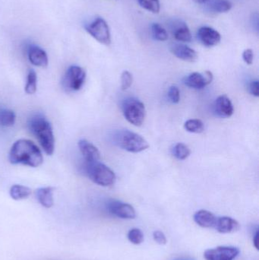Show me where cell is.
Wrapping results in <instances>:
<instances>
[{
  "instance_id": "cell-6",
  "label": "cell",
  "mask_w": 259,
  "mask_h": 260,
  "mask_svg": "<svg viewBox=\"0 0 259 260\" xmlns=\"http://www.w3.org/2000/svg\"><path fill=\"white\" fill-rule=\"evenodd\" d=\"M85 79L86 73L82 67L71 66L62 79V86L67 91H79L83 86Z\"/></svg>"
},
{
  "instance_id": "cell-29",
  "label": "cell",
  "mask_w": 259,
  "mask_h": 260,
  "mask_svg": "<svg viewBox=\"0 0 259 260\" xmlns=\"http://www.w3.org/2000/svg\"><path fill=\"white\" fill-rule=\"evenodd\" d=\"M133 82L132 75L129 71H123L121 75V88L123 91L129 89Z\"/></svg>"
},
{
  "instance_id": "cell-32",
  "label": "cell",
  "mask_w": 259,
  "mask_h": 260,
  "mask_svg": "<svg viewBox=\"0 0 259 260\" xmlns=\"http://www.w3.org/2000/svg\"><path fill=\"white\" fill-rule=\"evenodd\" d=\"M254 54L253 51L251 49H246L243 51V59L244 62L248 65H251L253 62Z\"/></svg>"
},
{
  "instance_id": "cell-35",
  "label": "cell",
  "mask_w": 259,
  "mask_h": 260,
  "mask_svg": "<svg viewBox=\"0 0 259 260\" xmlns=\"http://www.w3.org/2000/svg\"><path fill=\"white\" fill-rule=\"evenodd\" d=\"M195 3H198V4H204V3H206L207 2L209 1V0H193Z\"/></svg>"
},
{
  "instance_id": "cell-31",
  "label": "cell",
  "mask_w": 259,
  "mask_h": 260,
  "mask_svg": "<svg viewBox=\"0 0 259 260\" xmlns=\"http://www.w3.org/2000/svg\"><path fill=\"white\" fill-rule=\"evenodd\" d=\"M153 238L155 242L160 245H165L167 244V238L162 232L155 231L153 233Z\"/></svg>"
},
{
  "instance_id": "cell-34",
  "label": "cell",
  "mask_w": 259,
  "mask_h": 260,
  "mask_svg": "<svg viewBox=\"0 0 259 260\" xmlns=\"http://www.w3.org/2000/svg\"><path fill=\"white\" fill-rule=\"evenodd\" d=\"M258 238H259V232L258 231H257L255 232V235L253 237V244L254 247H255L256 250H258Z\"/></svg>"
},
{
  "instance_id": "cell-30",
  "label": "cell",
  "mask_w": 259,
  "mask_h": 260,
  "mask_svg": "<svg viewBox=\"0 0 259 260\" xmlns=\"http://www.w3.org/2000/svg\"><path fill=\"white\" fill-rule=\"evenodd\" d=\"M168 98L170 102L174 105L179 103L180 101V92H179V88L174 85L170 87L168 91Z\"/></svg>"
},
{
  "instance_id": "cell-1",
  "label": "cell",
  "mask_w": 259,
  "mask_h": 260,
  "mask_svg": "<svg viewBox=\"0 0 259 260\" xmlns=\"http://www.w3.org/2000/svg\"><path fill=\"white\" fill-rule=\"evenodd\" d=\"M9 158L12 165H23L32 168L41 166L44 160L40 148L28 139L16 141L11 148Z\"/></svg>"
},
{
  "instance_id": "cell-14",
  "label": "cell",
  "mask_w": 259,
  "mask_h": 260,
  "mask_svg": "<svg viewBox=\"0 0 259 260\" xmlns=\"http://www.w3.org/2000/svg\"><path fill=\"white\" fill-rule=\"evenodd\" d=\"M79 147L85 162H95L100 160V151L97 147L94 146L91 142L85 139H82L79 142Z\"/></svg>"
},
{
  "instance_id": "cell-19",
  "label": "cell",
  "mask_w": 259,
  "mask_h": 260,
  "mask_svg": "<svg viewBox=\"0 0 259 260\" xmlns=\"http://www.w3.org/2000/svg\"><path fill=\"white\" fill-rule=\"evenodd\" d=\"M10 196L13 200H21L28 198L31 194V189L22 185H13L10 189Z\"/></svg>"
},
{
  "instance_id": "cell-25",
  "label": "cell",
  "mask_w": 259,
  "mask_h": 260,
  "mask_svg": "<svg viewBox=\"0 0 259 260\" xmlns=\"http://www.w3.org/2000/svg\"><path fill=\"white\" fill-rule=\"evenodd\" d=\"M211 9L217 13H225L232 9V3L228 0H214L211 5Z\"/></svg>"
},
{
  "instance_id": "cell-3",
  "label": "cell",
  "mask_w": 259,
  "mask_h": 260,
  "mask_svg": "<svg viewBox=\"0 0 259 260\" xmlns=\"http://www.w3.org/2000/svg\"><path fill=\"white\" fill-rule=\"evenodd\" d=\"M114 143L123 150L139 153L149 148V142L138 133L129 130H120L114 134Z\"/></svg>"
},
{
  "instance_id": "cell-2",
  "label": "cell",
  "mask_w": 259,
  "mask_h": 260,
  "mask_svg": "<svg viewBox=\"0 0 259 260\" xmlns=\"http://www.w3.org/2000/svg\"><path fill=\"white\" fill-rule=\"evenodd\" d=\"M27 126L36 138L46 154H53L55 148L54 136L48 120L42 115H34L29 119Z\"/></svg>"
},
{
  "instance_id": "cell-7",
  "label": "cell",
  "mask_w": 259,
  "mask_h": 260,
  "mask_svg": "<svg viewBox=\"0 0 259 260\" xmlns=\"http://www.w3.org/2000/svg\"><path fill=\"white\" fill-rule=\"evenodd\" d=\"M88 33L96 41L104 45H109L111 43L110 32L109 26L104 19L97 18L85 27Z\"/></svg>"
},
{
  "instance_id": "cell-9",
  "label": "cell",
  "mask_w": 259,
  "mask_h": 260,
  "mask_svg": "<svg viewBox=\"0 0 259 260\" xmlns=\"http://www.w3.org/2000/svg\"><path fill=\"white\" fill-rule=\"evenodd\" d=\"M107 210L111 215L123 219H133L136 217L135 209L131 205L117 200L108 203Z\"/></svg>"
},
{
  "instance_id": "cell-28",
  "label": "cell",
  "mask_w": 259,
  "mask_h": 260,
  "mask_svg": "<svg viewBox=\"0 0 259 260\" xmlns=\"http://www.w3.org/2000/svg\"><path fill=\"white\" fill-rule=\"evenodd\" d=\"M127 237L129 241L135 245H139L144 241V235L140 229H131L128 233Z\"/></svg>"
},
{
  "instance_id": "cell-16",
  "label": "cell",
  "mask_w": 259,
  "mask_h": 260,
  "mask_svg": "<svg viewBox=\"0 0 259 260\" xmlns=\"http://www.w3.org/2000/svg\"><path fill=\"white\" fill-rule=\"evenodd\" d=\"M29 60L38 67H47L48 65V57L47 53L38 46H30L27 51Z\"/></svg>"
},
{
  "instance_id": "cell-11",
  "label": "cell",
  "mask_w": 259,
  "mask_h": 260,
  "mask_svg": "<svg viewBox=\"0 0 259 260\" xmlns=\"http://www.w3.org/2000/svg\"><path fill=\"white\" fill-rule=\"evenodd\" d=\"M198 38L205 47L217 46L221 41L220 33L215 29L208 26L202 27L198 30Z\"/></svg>"
},
{
  "instance_id": "cell-4",
  "label": "cell",
  "mask_w": 259,
  "mask_h": 260,
  "mask_svg": "<svg viewBox=\"0 0 259 260\" xmlns=\"http://www.w3.org/2000/svg\"><path fill=\"white\" fill-rule=\"evenodd\" d=\"M84 171L91 181L101 186H110L115 183L114 171L100 161L85 162Z\"/></svg>"
},
{
  "instance_id": "cell-24",
  "label": "cell",
  "mask_w": 259,
  "mask_h": 260,
  "mask_svg": "<svg viewBox=\"0 0 259 260\" xmlns=\"http://www.w3.org/2000/svg\"><path fill=\"white\" fill-rule=\"evenodd\" d=\"M36 83H38V76H36V73L34 70H30L27 74L25 92L27 94H34L36 91Z\"/></svg>"
},
{
  "instance_id": "cell-8",
  "label": "cell",
  "mask_w": 259,
  "mask_h": 260,
  "mask_svg": "<svg viewBox=\"0 0 259 260\" xmlns=\"http://www.w3.org/2000/svg\"><path fill=\"white\" fill-rule=\"evenodd\" d=\"M240 252L235 247H217L207 250L204 253V257L206 260H234Z\"/></svg>"
},
{
  "instance_id": "cell-23",
  "label": "cell",
  "mask_w": 259,
  "mask_h": 260,
  "mask_svg": "<svg viewBox=\"0 0 259 260\" xmlns=\"http://www.w3.org/2000/svg\"><path fill=\"white\" fill-rule=\"evenodd\" d=\"M184 128L187 132L192 133H202L205 130L203 122L198 119H192V120H187L184 123Z\"/></svg>"
},
{
  "instance_id": "cell-27",
  "label": "cell",
  "mask_w": 259,
  "mask_h": 260,
  "mask_svg": "<svg viewBox=\"0 0 259 260\" xmlns=\"http://www.w3.org/2000/svg\"><path fill=\"white\" fill-rule=\"evenodd\" d=\"M138 3L143 9L152 13H159L161 9L159 0H138Z\"/></svg>"
},
{
  "instance_id": "cell-12",
  "label": "cell",
  "mask_w": 259,
  "mask_h": 260,
  "mask_svg": "<svg viewBox=\"0 0 259 260\" xmlns=\"http://www.w3.org/2000/svg\"><path fill=\"white\" fill-rule=\"evenodd\" d=\"M214 111L216 115L222 118H229L234 114V106L231 99L227 95H220L214 104Z\"/></svg>"
},
{
  "instance_id": "cell-21",
  "label": "cell",
  "mask_w": 259,
  "mask_h": 260,
  "mask_svg": "<svg viewBox=\"0 0 259 260\" xmlns=\"http://www.w3.org/2000/svg\"><path fill=\"white\" fill-rule=\"evenodd\" d=\"M173 154L178 160H183L190 157L191 150L185 144L179 142L173 147Z\"/></svg>"
},
{
  "instance_id": "cell-10",
  "label": "cell",
  "mask_w": 259,
  "mask_h": 260,
  "mask_svg": "<svg viewBox=\"0 0 259 260\" xmlns=\"http://www.w3.org/2000/svg\"><path fill=\"white\" fill-rule=\"evenodd\" d=\"M213 80L212 73L206 71L205 75L200 73H193L186 77L184 84L193 89L201 90L209 85Z\"/></svg>"
},
{
  "instance_id": "cell-15",
  "label": "cell",
  "mask_w": 259,
  "mask_h": 260,
  "mask_svg": "<svg viewBox=\"0 0 259 260\" xmlns=\"http://www.w3.org/2000/svg\"><path fill=\"white\" fill-rule=\"evenodd\" d=\"M240 229V223L231 217H217L214 229L220 234H230Z\"/></svg>"
},
{
  "instance_id": "cell-18",
  "label": "cell",
  "mask_w": 259,
  "mask_h": 260,
  "mask_svg": "<svg viewBox=\"0 0 259 260\" xmlns=\"http://www.w3.org/2000/svg\"><path fill=\"white\" fill-rule=\"evenodd\" d=\"M53 190L54 188L50 187H43L40 188L36 190V196L39 203H41V206L47 209H50L53 206Z\"/></svg>"
},
{
  "instance_id": "cell-33",
  "label": "cell",
  "mask_w": 259,
  "mask_h": 260,
  "mask_svg": "<svg viewBox=\"0 0 259 260\" xmlns=\"http://www.w3.org/2000/svg\"><path fill=\"white\" fill-rule=\"evenodd\" d=\"M249 92L251 94L258 97L259 96V83L258 80L252 81L249 87Z\"/></svg>"
},
{
  "instance_id": "cell-5",
  "label": "cell",
  "mask_w": 259,
  "mask_h": 260,
  "mask_svg": "<svg viewBox=\"0 0 259 260\" xmlns=\"http://www.w3.org/2000/svg\"><path fill=\"white\" fill-rule=\"evenodd\" d=\"M123 114L125 118L131 124L141 126L144 123L146 116L145 107L138 99H126L123 102Z\"/></svg>"
},
{
  "instance_id": "cell-26",
  "label": "cell",
  "mask_w": 259,
  "mask_h": 260,
  "mask_svg": "<svg viewBox=\"0 0 259 260\" xmlns=\"http://www.w3.org/2000/svg\"><path fill=\"white\" fill-rule=\"evenodd\" d=\"M152 34L153 38L157 41H165L168 39L167 30L158 23H154L152 25Z\"/></svg>"
},
{
  "instance_id": "cell-22",
  "label": "cell",
  "mask_w": 259,
  "mask_h": 260,
  "mask_svg": "<svg viewBox=\"0 0 259 260\" xmlns=\"http://www.w3.org/2000/svg\"><path fill=\"white\" fill-rule=\"evenodd\" d=\"M174 38L176 41L187 43L191 42L192 39H193L190 29L185 24H182L180 27L176 28L174 32Z\"/></svg>"
},
{
  "instance_id": "cell-17",
  "label": "cell",
  "mask_w": 259,
  "mask_h": 260,
  "mask_svg": "<svg viewBox=\"0 0 259 260\" xmlns=\"http://www.w3.org/2000/svg\"><path fill=\"white\" fill-rule=\"evenodd\" d=\"M217 217L209 211L199 210L194 215V221L198 225L204 229H214Z\"/></svg>"
},
{
  "instance_id": "cell-20",
  "label": "cell",
  "mask_w": 259,
  "mask_h": 260,
  "mask_svg": "<svg viewBox=\"0 0 259 260\" xmlns=\"http://www.w3.org/2000/svg\"><path fill=\"white\" fill-rule=\"evenodd\" d=\"M15 114L14 111L9 109H0V126H13L15 122Z\"/></svg>"
},
{
  "instance_id": "cell-13",
  "label": "cell",
  "mask_w": 259,
  "mask_h": 260,
  "mask_svg": "<svg viewBox=\"0 0 259 260\" xmlns=\"http://www.w3.org/2000/svg\"><path fill=\"white\" fill-rule=\"evenodd\" d=\"M170 50L176 57L186 62H194L197 60V52L188 46L184 44H174Z\"/></svg>"
}]
</instances>
